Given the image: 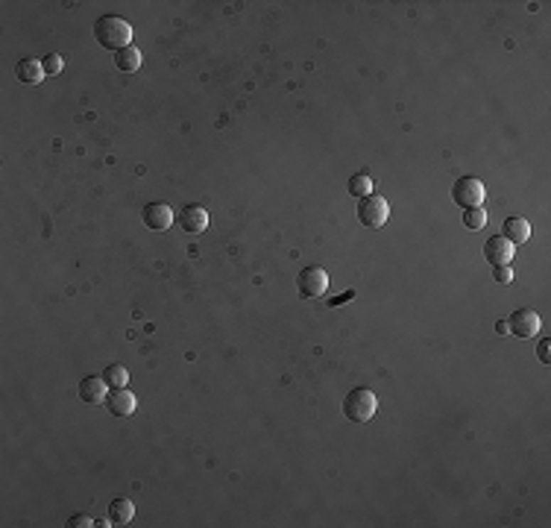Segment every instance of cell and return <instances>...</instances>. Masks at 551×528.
I'll use <instances>...</instances> for the list:
<instances>
[{
  "label": "cell",
  "instance_id": "cell-17",
  "mask_svg": "<svg viewBox=\"0 0 551 528\" xmlns=\"http://www.w3.org/2000/svg\"><path fill=\"white\" fill-rule=\"evenodd\" d=\"M103 379L109 381V388L114 391V388H127L129 373H127V367H124V364H109V367L103 370Z\"/></svg>",
  "mask_w": 551,
  "mask_h": 528
},
{
  "label": "cell",
  "instance_id": "cell-7",
  "mask_svg": "<svg viewBox=\"0 0 551 528\" xmlns=\"http://www.w3.org/2000/svg\"><path fill=\"white\" fill-rule=\"evenodd\" d=\"M513 255H516V244H510L505 235H496L484 244V258L493 268H510Z\"/></svg>",
  "mask_w": 551,
  "mask_h": 528
},
{
  "label": "cell",
  "instance_id": "cell-18",
  "mask_svg": "<svg viewBox=\"0 0 551 528\" xmlns=\"http://www.w3.org/2000/svg\"><path fill=\"white\" fill-rule=\"evenodd\" d=\"M464 226L466 229H481L487 226V208L484 206H478V208H464Z\"/></svg>",
  "mask_w": 551,
  "mask_h": 528
},
{
  "label": "cell",
  "instance_id": "cell-16",
  "mask_svg": "<svg viewBox=\"0 0 551 528\" xmlns=\"http://www.w3.org/2000/svg\"><path fill=\"white\" fill-rule=\"evenodd\" d=\"M346 191L352 197H367V194H373V179H370V174H355V176H349V182H346Z\"/></svg>",
  "mask_w": 551,
  "mask_h": 528
},
{
  "label": "cell",
  "instance_id": "cell-2",
  "mask_svg": "<svg viewBox=\"0 0 551 528\" xmlns=\"http://www.w3.org/2000/svg\"><path fill=\"white\" fill-rule=\"evenodd\" d=\"M375 411H378V399H375V394L367 391V388H355V391H349L346 399H343V414H346V420H352V423H370V420L375 417Z\"/></svg>",
  "mask_w": 551,
  "mask_h": 528
},
{
  "label": "cell",
  "instance_id": "cell-8",
  "mask_svg": "<svg viewBox=\"0 0 551 528\" xmlns=\"http://www.w3.org/2000/svg\"><path fill=\"white\" fill-rule=\"evenodd\" d=\"M80 399L88 405H103L109 399V381L103 376H85L80 381Z\"/></svg>",
  "mask_w": 551,
  "mask_h": 528
},
{
  "label": "cell",
  "instance_id": "cell-23",
  "mask_svg": "<svg viewBox=\"0 0 551 528\" xmlns=\"http://www.w3.org/2000/svg\"><path fill=\"white\" fill-rule=\"evenodd\" d=\"M496 332H498V334H510V326H508V320H498V323H496Z\"/></svg>",
  "mask_w": 551,
  "mask_h": 528
},
{
  "label": "cell",
  "instance_id": "cell-15",
  "mask_svg": "<svg viewBox=\"0 0 551 528\" xmlns=\"http://www.w3.org/2000/svg\"><path fill=\"white\" fill-rule=\"evenodd\" d=\"M141 62H144V56H141L138 47H127V51L114 53V65H117V70H124V74H135L141 68Z\"/></svg>",
  "mask_w": 551,
  "mask_h": 528
},
{
  "label": "cell",
  "instance_id": "cell-13",
  "mask_svg": "<svg viewBox=\"0 0 551 528\" xmlns=\"http://www.w3.org/2000/svg\"><path fill=\"white\" fill-rule=\"evenodd\" d=\"M501 235H505L510 244H522V241H528L531 238V223L525 218H510L505 223V229H501Z\"/></svg>",
  "mask_w": 551,
  "mask_h": 528
},
{
  "label": "cell",
  "instance_id": "cell-21",
  "mask_svg": "<svg viewBox=\"0 0 551 528\" xmlns=\"http://www.w3.org/2000/svg\"><path fill=\"white\" fill-rule=\"evenodd\" d=\"M70 525H74V528H91L94 519L88 514H77V517H70Z\"/></svg>",
  "mask_w": 551,
  "mask_h": 528
},
{
  "label": "cell",
  "instance_id": "cell-14",
  "mask_svg": "<svg viewBox=\"0 0 551 528\" xmlns=\"http://www.w3.org/2000/svg\"><path fill=\"white\" fill-rule=\"evenodd\" d=\"M109 519H112V525H129L135 519L132 499H114L112 508H109Z\"/></svg>",
  "mask_w": 551,
  "mask_h": 528
},
{
  "label": "cell",
  "instance_id": "cell-12",
  "mask_svg": "<svg viewBox=\"0 0 551 528\" xmlns=\"http://www.w3.org/2000/svg\"><path fill=\"white\" fill-rule=\"evenodd\" d=\"M15 77H18L21 83H27V85H36V83H41L47 74H44V65H41L38 59H21V62L15 65Z\"/></svg>",
  "mask_w": 551,
  "mask_h": 528
},
{
  "label": "cell",
  "instance_id": "cell-10",
  "mask_svg": "<svg viewBox=\"0 0 551 528\" xmlns=\"http://www.w3.org/2000/svg\"><path fill=\"white\" fill-rule=\"evenodd\" d=\"M106 408H109L114 417H129V414H135L138 399H135V394L127 391V388H114V391L109 394V399H106Z\"/></svg>",
  "mask_w": 551,
  "mask_h": 528
},
{
  "label": "cell",
  "instance_id": "cell-1",
  "mask_svg": "<svg viewBox=\"0 0 551 528\" xmlns=\"http://www.w3.org/2000/svg\"><path fill=\"white\" fill-rule=\"evenodd\" d=\"M94 38L100 41V47L112 53H121L127 47H132V27L129 21L117 18V15H103L94 21Z\"/></svg>",
  "mask_w": 551,
  "mask_h": 528
},
{
  "label": "cell",
  "instance_id": "cell-6",
  "mask_svg": "<svg viewBox=\"0 0 551 528\" xmlns=\"http://www.w3.org/2000/svg\"><path fill=\"white\" fill-rule=\"evenodd\" d=\"M508 326H510L513 338H534V334H540L542 320H540V315L534 308H519L508 317Z\"/></svg>",
  "mask_w": 551,
  "mask_h": 528
},
{
  "label": "cell",
  "instance_id": "cell-22",
  "mask_svg": "<svg viewBox=\"0 0 551 528\" xmlns=\"http://www.w3.org/2000/svg\"><path fill=\"white\" fill-rule=\"evenodd\" d=\"M548 347H551L548 341H542V344H540V361H542V364H548Z\"/></svg>",
  "mask_w": 551,
  "mask_h": 528
},
{
  "label": "cell",
  "instance_id": "cell-3",
  "mask_svg": "<svg viewBox=\"0 0 551 528\" xmlns=\"http://www.w3.org/2000/svg\"><path fill=\"white\" fill-rule=\"evenodd\" d=\"M390 218V206L385 197H378V194H367L358 200V221H361V226L367 229H378V226H385Z\"/></svg>",
  "mask_w": 551,
  "mask_h": 528
},
{
  "label": "cell",
  "instance_id": "cell-19",
  "mask_svg": "<svg viewBox=\"0 0 551 528\" xmlns=\"http://www.w3.org/2000/svg\"><path fill=\"white\" fill-rule=\"evenodd\" d=\"M44 74L47 77H56V74H62V68H65V62H62V56L59 53H50V56H44Z\"/></svg>",
  "mask_w": 551,
  "mask_h": 528
},
{
  "label": "cell",
  "instance_id": "cell-4",
  "mask_svg": "<svg viewBox=\"0 0 551 528\" xmlns=\"http://www.w3.org/2000/svg\"><path fill=\"white\" fill-rule=\"evenodd\" d=\"M296 287H299V297H308V300L323 297L328 291V273L317 268V264H308L296 276Z\"/></svg>",
  "mask_w": 551,
  "mask_h": 528
},
{
  "label": "cell",
  "instance_id": "cell-11",
  "mask_svg": "<svg viewBox=\"0 0 551 528\" xmlns=\"http://www.w3.org/2000/svg\"><path fill=\"white\" fill-rule=\"evenodd\" d=\"M179 226L191 235H200L208 229V211L203 206H185L179 214Z\"/></svg>",
  "mask_w": 551,
  "mask_h": 528
},
{
  "label": "cell",
  "instance_id": "cell-9",
  "mask_svg": "<svg viewBox=\"0 0 551 528\" xmlns=\"http://www.w3.org/2000/svg\"><path fill=\"white\" fill-rule=\"evenodd\" d=\"M141 218H144V223H147L150 229H156V232L171 229V223L176 221V218H173V211H171V206H167V203H150V206H144Z\"/></svg>",
  "mask_w": 551,
  "mask_h": 528
},
{
  "label": "cell",
  "instance_id": "cell-5",
  "mask_svg": "<svg viewBox=\"0 0 551 528\" xmlns=\"http://www.w3.org/2000/svg\"><path fill=\"white\" fill-rule=\"evenodd\" d=\"M451 197H454V203H458L461 208H478V206H484L487 191H484L481 179H475V176H464V179L454 182Z\"/></svg>",
  "mask_w": 551,
  "mask_h": 528
},
{
  "label": "cell",
  "instance_id": "cell-20",
  "mask_svg": "<svg viewBox=\"0 0 551 528\" xmlns=\"http://www.w3.org/2000/svg\"><path fill=\"white\" fill-rule=\"evenodd\" d=\"M493 279H496L498 285H510V282H513V270H510V268H496V270H493Z\"/></svg>",
  "mask_w": 551,
  "mask_h": 528
}]
</instances>
